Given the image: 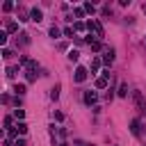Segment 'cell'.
Listing matches in <instances>:
<instances>
[{
	"label": "cell",
	"instance_id": "1",
	"mask_svg": "<svg viewBox=\"0 0 146 146\" xmlns=\"http://www.w3.org/2000/svg\"><path fill=\"white\" fill-rule=\"evenodd\" d=\"M87 30H89V34L94 32V34L98 36V41H100V39L105 36V32H103V25H100L98 21H89V23H87Z\"/></svg>",
	"mask_w": 146,
	"mask_h": 146
},
{
	"label": "cell",
	"instance_id": "2",
	"mask_svg": "<svg viewBox=\"0 0 146 146\" xmlns=\"http://www.w3.org/2000/svg\"><path fill=\"white\" fill-rule=\"evenodd\" d=\"M87 75H89V71H87L84 66H78V68H75V75H73V80H75V82H84V80H87Z\"/></svg>",
	"mask_w": 146,
	"mask_h": 146
},
{
	"label": "cell",
	"instance_id": "3",
	"mask_svg": "<svg viewBox=\"0 0 146 146\" xmlns=\"http://www.w3.org/2000/svg\"><path fill=\"white\" fill-rule=\"evenodd\" d=\"M132 100H135V105H137V110L139 112H146V107H144V98H141V91H132Z\"/></svg>",
	"mask_w": 146,
	"mask_h": 146
},
{
	"label": "cell",
	"instance_id": "4",
	"mask_svg": "<svg viewBox=\"0 0 146 146\" xmlns=\"http://www.w3.org/2000/svg\"><path fill=\"white\" fill-rule=\"evenodd\" d=\"M112 62H114V48H107V50H105V55H103V64H105V66H110Z\"/></svg>",
	"mask_w": 146,
	"mask_h": 146
},
{
	"label": "cell",
	"instance_id": "5",
	"mask_svg": "<svg viewBox=\"0 0 146 146\" xmlns=\"http://www.w3.org/2000/svg\"><path fill=\"white\" fill-rule=\"evenodd\" d=\"M96 100H98L96 91H84V103L87 105H96Z\"/></svg>",
	"mask_w": 146,
	"mask_h": 146
},
{
	"label": "cell",
	"instance_id": "6",
	"mask_svg": "<svg viewBox=\"0 0 146 146\" xmlns=\"http://www.w3.org/2000/svg\"><path fill=\"white\" fill-rule=\"evenodd\" d=\"M41 18H43V14H41V9H36V7H34V9L30 11V21H34V23H39Z\"/></svg>",
	"mask_w": 146,
	"mask_h": 146
},
{
	"label": "cell",
	"instance_id": "7",
	"mask_svg": "<svg viewBox=\"0 0 146 146\" xmlns=\"http://www.w3.org/2000/svg\"><path fill=\"white\" fill-rule=\"evenodd\" d=\"M139 128H141V123H139L137 119H132V121H130V132H132L135 137H139Z\"/></svg>",
	"mask_w": 146,
	"mask_h": 146
},
{
	"label": "cell",
	"instance_id": "8",
	"mask_svg": "<svg viewBox=\"0 0 146 146\" xmlns=\"http://www.w3.org/2000/svg\"><path fill=\"white\" fill-rule=\"evenodd\" d=\"M16 130H18V135H25V132H27V123H25V121H18V123H16Z\"/></svg>",
	"mask_w": 146,
	"mask_h": 146
},
{
	"label": "cell",
	"instance_id": "9",
	"mask_svg": "<svg viewBox=\"0 0 146 146\" xmlns=\"http://www.w3.org/2000/svg\"><path fill=\"white\" fill-rule=\"evenodd\" d=\"M96 89H107V78H98L96 80Z\"/></svg>",
	"mask_w": 146,
	"mask_h": 146
},
{
	"label": "cell",
	"instance_id": "10",
	"mask_svg": "<svg viewBox=\"0 0 146 146\" xmlns=\"http://www.w3.org/2000/svg\"><path fill=\"white\" fill-rule=\"evenodd\" d=\"M16 30H18V25H16V23H7V27H5V32H7V34H14Z\"/></svg>",
	"mask_w": 146,
	"mask_h": 146
},
{
	"label": "cell",
	"instance_id": "11",
	"mask_svg": "<svg viewBox=\"0 0 146 146\" xmlns=\"http://www.w3.org/2000/svg\"><path fill=\"white\" fill-rule=\"evenodd\" d=\"M100 64H103V62H100L98 57H96V59H91V73H96V71L100 68Z\"/></svg>",
	"mask_w": 146,
	"mask_h": 146
},
{
	"label": "cell",
	"instance_id": "12",
	"mask_svg": "<svg viewBox=\"0 0 146 146\" xmlns=\"http://www.w3.org/2000/svg\"><path fill=\"white\" fill-rule=\"evenodd\" d=\"M119 96H121V98L128 96V84H125V82H121V87H119Z\"/></svg>",
	"mask_w": 146,
	"mask_h": 146
},
{
	"label": "cell",
	"instance_id": "13",
	"mask_svg": "<svg viewBox=\"0 0 146 146\" xmlns=\"http://www.w3.org/2000/svg\"><path fill=\"white\" fill-rule=\"evenodd\" d=\"M50 98H52V100H57V98H59V84H55V87L50 89Z\"/></svg>",
	"mask_w": 146,
	"mask_h": 146
},
{
	"label": "cell",
	"instance_id": "14",
	"mask_svg": "<svg viewBox=\"0 0 146 146\" xmlns=\"http://www.w3.org/2000/svg\"><path fill=\"white\" fill-rule=\"evenodd\" d=\"M48 34H50V36H52V39H57V36H59V34H62V32H59V27H55V25H52V27H50V30H48Z\"/></svg>",
	"mask_w": 146,
	"mask_h": 146
},
{
	"label": "cell",
	"instance_id": "15",
	"mask_svg": "<svg viewBox=\"0 0 146 146\" xmlns=\"http://www.w3.org/2000/svg\"><path fill=\"white\" fill-rule=\"evenodd\" d=\"M18 36H21V43H23V46H27V43H30V34H27V32H21Z\"/></svg>",
	"mask_w": 146,
	"mask_h": 146
},
{
	"label": "cell",
	"instance_id": "16",
	"mask_svg": "<svg viewBox=\"0 0 146 146\" xmlns=\"http://www.w3.org/2000/svg\"><path fill=\"white\" fill-rule=\"evenodd\" d=\"M25 78H27V82H34L36 80V71H25Z\"/></svg>",
	"mask_w": 146,
	"mask_h": 146
},
{
	"label": "cell",
	"instance_id": "17",
	"mask_svg": "<svg viewBox=\"0 0 146 146\" xmlns=\"http://www.w3.org/2000/svg\"><path fill=\"white\" fill-rule=\"evenodd\" d=\"M73 16H75V18H82V16H84V9H82V7H75V9H73Z\"/></svg>",
	"mask_w": 146,
	"mask_h": 146
},
{
	"label": "cell",
	"instance_id": "18",
	"mask_svg": "<svg viewBox=\"0 0 146 146\" xmlns=\"http://www.w3.org/2000/svg\"><path fill=\"white\" fill-rule=\"evenodd\" d=\"M73 27H75L78 32H82V30L87 27V23H82V21H75V23H73Z\"/></svg>",
	"mask_w": 146,
	"mask_h": 146
},
{
	"label": "cell",
	"instance_id": "19",
	"mask_svg": "<svg viewBox=\"0 0 146 146\" xmlns=\"http://www.w3.org/2000/svg\"><path fill=\"white\" fill-rule=\"evenodd\" d=\"M78 57H80L78 50H68V59H71V62H78Z\"/></svg>",
	"mask_w": 146,
	"mask_h": 146
},
{
	"label": "cell",
	"instance_id": "20",
	"mask_svg": "<svg viewBox=\"0 0 146 146\" xmlns=\"http://www.w3.org/2000/svg\"><path fill=\"white\" fill-rule=\"evenodd\" d=\"M14 91H16V96H23V94H25V84H16Z\"/></svg>",
	"mask_w": 146,
	"mask_h": 146
},
{
	"label": "cell",
	"instance_id": "21",
	"mask_svg": "<svg viewBox=\"0 0 146 146\" xmlns=\"http://www.w3.org/2000/svg\"><path fill=\"white\" fill-rule=\"evenodd\" d=\"M82 9H84V11H89V14H94V11H96V7H94L91 2H84V7H82Z\"/></svg>",
	"mask_w": 146,
	"mask_h": 146
},
{
	"label": "cell",
	"instance_id": "22",
	"mask_svg": "<svg viewBox=\"0 0 146 146\" xmlns=\"http://www.w3.org/2000/svg\"><path fill=\"white\" fill-rule=\"evenodd\" d=\"M7 39H9V34L2 30V32H0V46H5V43H7Z\"/></svg>",
	"mask_w": 146,
	"mask_h": 146
},
{
	"label": "cell",
	"instance_id": "23",
	"mask_svg": "<svg viewBox=\"0 0 146 146\" xmlns=\"http://www.w3.org/2000/svg\"><path fill=\"white\" fill-rule=\"evenodd\" d=\"M14 116H16L18 121H23V116H25V112H23V110H14Z\"/></svg>",
	"mask_w": 146,
	"mask_h": 146
},
{
	"label": "cell",
	"instance_id": "24",
	"mask_svg": "<svg viewBox=\"0 0 146 146\" xmlns=\"http://www.w3.org/2000/svg\"><path fill=\"white\" fill-rule=\"evenodd\" d=\"M11 9H14V2H5L2 5V11H11Z\"/></svg>",
	"mask_w": 146,
	"mask_h": 146
},
{
	"label": "cell",
	"instance_id": "25",
	"mask_svg": "<svg viewBox=\"0 0 146 146\" xmlns=\"http://www.w3.org/2000/svg\"><path fill=\"white\" fill-rule=\"evenodd\" d=\"M16 71H18L16 66H9V68H7V75H9V78H14V75H16Z\"/></svg>",
	"mask_w": 146,
	"mask_h": 146
},
{
	"label": "cell",
	"instance_id": "26",
	"mask_svg": "<svg viewBox=\"0 0 146 146\" xmlns=\"http://www.w3.org/2000/svg\"><path fill=\"white\" fill-rule=\"evenodd\" d=\"M2 57L9 59V57H11V50H9V48H2Z\"/></svg>",
	"mask_w": 146,
	"mask_h": 146
},
{
	"label": "cell",
	"instance_id": "27",
	"mask_svg": "<svg viewBox=\"0 0 146 146\" xmlns=\"http://www.w3.org/2000/svg\"><path fill=\"white\" fill-rule=\"evenodd\" d=\"M64 36H71V39H73V30H71V27H64Z\"/></svg>",
	"mask_w": 146,
	"mask_h": 146
},
{
	"label": "cell",
	"instance_id": "28",
	"mask_svg": "<svg viewBox=\"0 0 146 146\" xmlns=\"http://www.w3.org/2000/svg\"><path fill=\"white\" fill-rule=\"evenodd\" d=\"M5 128H7V130L11 128V116H5Z\"/></svg>",
	"mask_w": 146,
	"mask_h": 146
},
{
	"label": "cell",
	"instance_id": "29",
	"mask_svg": "<svg viewBox=\"0 0 146 146\" xmlns=\"http://www.w3.org/2000/svg\"><path fill=\"white\" fill-rule=\"evenodd\" d=\"M16 146H27V144H25V139H16Z\"/></svg>",
	"mask_w": 146,
	"mask_h": 146
},
{
	"label": "cell",
	"instance_id": "30",
	"mask_svg": "<svg viewBox=\"0 0 146 146\" xmlns=\"http://www.w3.org/2000/svg\"><path fill=\"white\" fill-rule=\"evenodd\" d=\"M141 11H144V14H146V2H144V5H141Z\"/></svg>",
	"mask_w": 146,
	"mask_h": 146
}]
</instances>
